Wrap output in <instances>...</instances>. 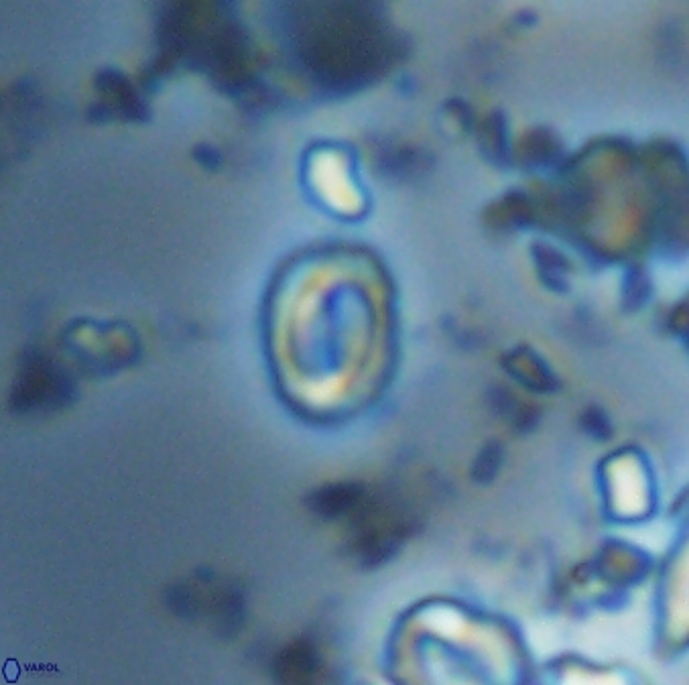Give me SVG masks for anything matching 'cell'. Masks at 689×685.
Masks as SVG:
<instances>
[{"instance_id":"7a4b0ae2","label":"cell","mask_w":689,"mask_h":685,"mask_svg":"<svg viewBox=\"0 0 689 685\" xmlns=\"http://www.w3.org/2000/svg\"><path fill=\"white\" fill-rule=\"evenodd\" d=\"M66 393L64 383L55 375V372L47 366H33L29 370V375L23 383L21 397L29 405H43V403H53L59 395Z\"/></svg>"},{"instance_id":"3957f363","label":"cell","mask_w":689,"mask_h":685,"mask_svg":"<svg viewBox=\"0 0 689 685\" xmlns=\"http://www.w3.org/2000/svg\"><path fill=\"white\" fill-rule=\"evenodd\" d=\"M318 669V659L305 645H293L279 657V675L287 681H303Z\"/></svg>"},{"instance_id":"6da1fadb","label":"cell","mask_w":689,"mask_h":685,"mask_svg":"<svg viewBox=\"0 0 689 685\" xmlns=\"http://www.w3.org/2000/svg\"><path fill=\"white\" fill-rule=\"evenodd\" d=\"M362 498L364 490L352 484H338L316 492V496H313V509L326 517H340L356 511L362 503Z\"/></svg>"}]
</instances>
